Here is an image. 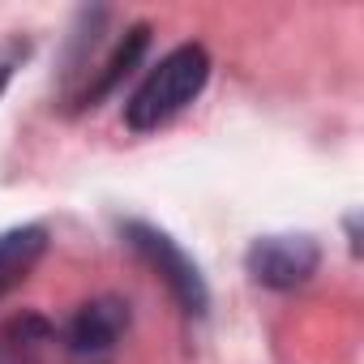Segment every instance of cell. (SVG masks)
Listing matches in <instances>:
<instances>
[{"instance_id":"6da1fadb","label":"cell","mask_w":364,"mask_h":364,"mask_svg":"<svg viewBox=\"0 0 364 364\" xmlns=\"http://www.w3.org/2000/svg\"><path fill=\"white\" fill-rule=\"evenodd\" d=\"M210 82V52L202 43H180L171 48L150 73L146 82L133 90V99L124 103V124L133 133H154L159 124H167L171 116H180Z\"/></svg>"},{"instance_id":"7a4b0ae2","label":"cell","mask_w":364,"mask_h":364,"mask_svg":"<svg viewBox=\"0 0 364 364\" xmlns=\"http://www.w3.org/2000/svg\"><path fill=\"white\" fill-rule=\"evenodd\" d=\"M124 236H129V245L163 274V283L171 287V296L185 304V313H193V317H202L206 313V304H210V291H206V279H202V270L189 262V253L180 249L167 232H159V228H150V223H124Z\"/></svg>"},{"instance_id":"3957f363","label":"cell","mask_w":364,"mask_h":364,"mask_svg":"<svg viewBox=\"0 0 364 364\" xmlns=\"http://www.w3.org/2000/svg\"><path fill=\"white\" fill-rule=\"evenodd\" d=\"M321 266V245L313 236H257L245 253V270L253 283L291 291L304 287Z\"/></svg>"},{"instance_id":"277c9868","label":"cell","mask_w":364,"mask_h":364,"mask_svg":"<svg viewBox=\"0 0 364 364\" xmlns=\"http://www.w3.org/2000/svg\"><path fill=\"white\" fill-rule=\"evenodd\" d=\"M129 330V304L120 296H99V300H86L69 326H65V347L82 360H95V355H107Z\"/></svg>"},{"instance_id":"5b68a950","label":"cell","mask_w":364,"mask_h":364,"mask_svg":"<svg viewBox=\"0 0 364 364\" xmlns=\"http://www.w3.org/2000/svg\"><path fill=\"white\" fill-rule=\"evenodd\" d=\"M146 43H150V26H133V31H124V35L116 39V48L107 52V60L95 69V77L73 95V103H69V107H95L107 90H116V82H120V77L141 60Z\"/></svg>"},{"instance_id":"8992f818","label":"cell","mask_w":364,"mask_h":364,"mask_svg":"<svg viewBox=\"0 0 364 364\" xmlns=\"http://www.w3.org/2000/svg\"><path fill=\"white\" fill-rule=\"evenodd\" d=\"M48 249V232L43 228H9L0 232V300H5L18 283L31 279L35 262Z\"/></svg>"},{"instance_id":"52a82bcc","label":"cell","mask_w":364,"mask_h":364,"mask_svg":"<svg viewBox=\"0 0 364 364\" xmlns=\"http://www.w3.org/2000/svg\"><path fill=\"white\" fill-rule=\"evenodd\" d=\"M56 338L52 321L39 313H22L0 326V364H43L48 343Z\"/></svg>"},{"instance_id":"ba28073f","label":"cell","mask_w":364,"mask_h":364,"mask_svg":"<svg viewBox=\"0 0 364 364\" xmlns=\"http://www.w3.org/2000/svg\"><path fill=\"white\" fill-rule=\"evenodd\" d=\"M31 56V43L18 39V35H0V95H5V86L14 82V73L22 69V60Z\"/></svg>"}]
</instances>
